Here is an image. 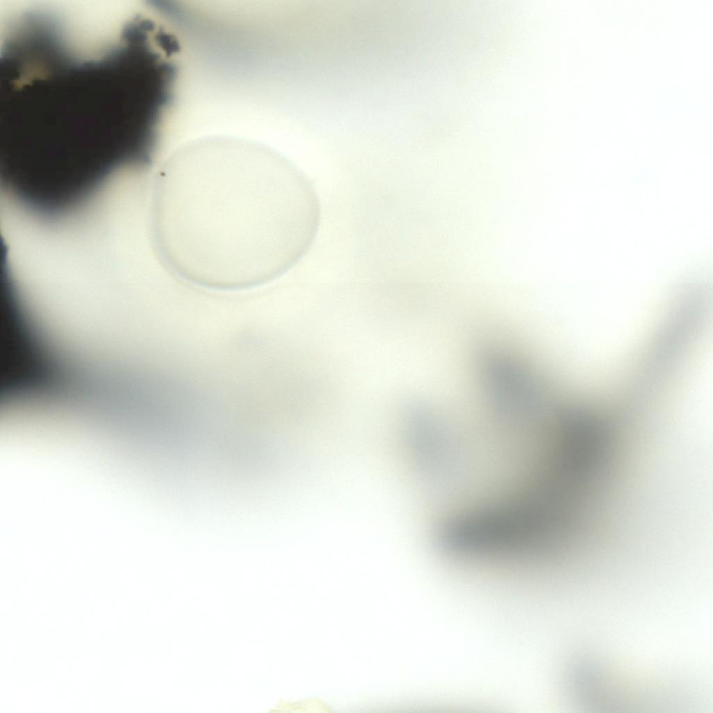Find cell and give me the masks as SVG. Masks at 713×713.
<instances>
[{
	"instance_id": "6da1fadb",
	"label": "cell",
	"mask_w": 713,
	"mask_h": 713,
	"mask_svg": "<svg viewBox=\"0 0 713 713\" xmlns=\"http://www.w3.org/2000/svg\"><path fill=\"white\" fill-rule=\"evenodd\" d=\"M476 366L492 408V427L529 430L549 416L540 379L517 357L501 349L488 348L480 352Z\"/></svg>"
}]
</instances>
